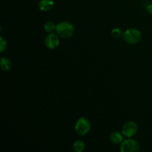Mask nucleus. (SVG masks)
Listing matches in <instances>:
<instances>
[{"label":"nucleus","mask_w":152,"mask_h":152,"mask_svg":"<svg viewBox=\"0 0 152 152\" xmlns=\"http://www.w3.org/2000/svg\"><path fill=\"white\" fill-rule=\"evenodd\" d=\"M54 7L53 0H40L39 2V8L42 11H49Z\"/></svg>","instance_id":"obj_7"},{"label":"nucleus","mask_w":152,"mask_h":152,"mask_svg":"<svg viewBox=\"0 0 152 152\" xmlns=\"http://www.w3.org/2000/svg\"><path fill=\"white\" fill-rule=\"evenodd\" d=\"M140 149L139 143L135 140L129 138L121 143L120 151L122 152H138Z\"/></svg>","instance_id":"obj_4"},{"label":"nucleus","mask_w":152,"mask_h":152,"mask_svg":"<svg viewBox=\"0 0 152 152\" xmlns=\"http://www.w3.org/2000/svg\"><path fill=\"white\" fill-rule=\"evenodd\" d=\"M56 25L53 22H50V21H48L44 25L45 31L48 33H53V31H56Z\"/></svg>","instance_id":"obj_11"},{"label":"nucleus","mask_w":152,"mask_h":152,"mask_svg":"<svg viewBox=\"0 0 152 152\" xmlns=\"http://www.w3.org/2000/svg\"><path fill=\"white\" fill-rule=\"evenodd\" d=\"M90 120L86 117H80L75 124V132L80 136H85L91 130Z\"/></svg>","instance_id":"obj_3"},{"label":"nucleus","mask_w":152,"mask_h":152,"mask_svg":"<svg viewBox=\"0 0 152 152\" xmlns=\"http://www.w3.org/2000/svg\"><path fill=\"white\" fill-rule=\"evenodd\" d=\"M123 133L115 131L110 134V140L114 144H121L123 142Z\"/></svg>","instance_id":"obj_8"},{"label":"nucleus","mask_w":152,"mask_h":152,"mask_svg":"<svg viewBox=\"0 0 152 152\" xmlns=\"http://www.w3.org/2000/svg\"><path fill=\"white\" fill-rule=\"evenodd\" d=\"M56 32L61 38H70L74 34V27L71 22L68 21H62L56 25Z\"/></svg>","instance_id":"obj_1"},{"label":"nucleus","mask_w":152,"mask_h":152,"mask_svg":"<svg viewBox=\"0 0 152 152\" xmlns=\"http://www.w3.org/2000/svg\"><path fill=\"white\" fill-rule=\"evenodd\" d=\"M141 38H142L141 32L136 28H129L123 33V39L128 44H137L140 41Z\"/></svg>","instance_id":"obj_2"},{"label":"nucleus","mask_w":152,"mask_h":152,"mask_svg":"<svg viewBox=\"0 0 152 152\" xmlns=\"http://www.w3.org/2000/svg\"><path fill=\"white\" fill-rule=\"evenodd\" d=\"M45 45L49 49L56 48L59 45V38L57 34L49 33L45 39Z\"/></svg>","instance_id":"obj_6"},{"label":"nucleus","mask_w":152,"mask_h":152,"mask_svg":"<svg viewBox=\"0 0 152 152\" xmlns=\"http://www.w3.org/2000/svg\"><path fill=\"white\" fill-rule=\"evenodd\" d=\"M0 66L2 71H8L11 69L12 68V62L10 59L7 57H2L1 59V62H0Z\"/></svg>","instance_id":"obj_9"},{"label":"nucleus","mask_w":152,"mask_h":152,"mask_svg":"<svg viewBox=\"0 0 152 152\" xmlns=\"http://www.w3.org/2000/svg\"><path fill=\"white\" fill-rule=\"evenodd\" d=\"M147 11L148 12V13H150V14L152 15V3L151 4H148V6H147Z\"/></svg>","instance_id":"obj_14"},{"label":"nucleus","mask_w":152,"mask_h":152,"mask_svg":"<svg viewBox=\"0 0 152 152\" xmlns=\"http://www.w3.org/2000/svg\"><path fill=\"white\" fill-rule=\"evenodd\" d=\"M7 47V42L3 37H0V52L3 53Z\"/></svg>","instance_id":"obj_13"},{"label":"nucleus","mask_w":152,"mask_h":152,"mask_svg":"<svg viewBox=\"0 0 152 152\" xmlns=\"http://www.w3.org/2000/svg\"><path fill=\"white\" fill-rule=\"evenodd\" d=\"M123 31H122V29L119 28H114L113 30H111V36H112L115 39H119V38H123Z\"/></svg>","instance_id":"obj_12"},{"label":"nucleus","mask_w":152,"mask_h":152,"mask_svg":"<svg viewBox=\"0 0 152 152\" xmlns=\"http://www.w3.org/2000/svg\"><path fill=\"white\" fill-rule=\"evenodd\" d=\"M138 132V126L134 121H128L123 125L122 128V133L125 137L132 138Z\"/></svg>","instance_id":"obj_5"},{"label":"nucleus","mask_w":152,"mask_h":152,"mask_svg":"<svg viewBox=\"0 0 152 152\" xmlns=\"http://www.w3.org/2000/svg\"><path fill=\"white\" fill-rule=\"evenodd\" d=\"M73 149L75 152H82L85 149V143L81 140H77L73 145Z\"/></svg>","instance_id":"obj_10"}]
</instances>
